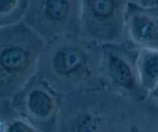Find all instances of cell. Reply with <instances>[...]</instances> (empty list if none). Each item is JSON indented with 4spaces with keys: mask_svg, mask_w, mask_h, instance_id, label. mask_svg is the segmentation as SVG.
<instances>
[{
    "mask_svg": "<svg viewBox=\"0 0 158 132\" xmlns=\"http://www.w3.org/2000/svg\"><path fill=\"white\" fill-rule=\"evenodd\" d=\"M134 30L139 39L158 45V19L137 18L135 21Z\"/></svg>",
    "mask_w": 158,
    "mask_h": 132,
    "instance_id": "obj_1",
    "label": "cell"
},
{
    "mask_svg": "<svg viewBox=\"0 0 158 132\" xmlns=\"http://www.w3.org/2000/svg\"><path fill=\"white\" fill-rule=\"evenodd\" d=\"M143 79L147 85L154 87L158 83V52L147 54L142 65Z\"/></svg>",
    "mask_w": 158,
    "mask_h": 132,
    "instance_id": "obj_2",
    "label": "cell"
},
{
    "mask_svg": "<svg viewBox=\"0 0 158 132\" xmlns=\"http://www.w3.org/2000/svg\"><path fill=\"white\" fill-rule=\"evenodd\" d=\"M110 69L114 78L127 87L133 86V76L130 69L123 61L117 57H112L110 61Z\"/></svg>",
    "mask_w": 158,
    "mask_h": 132,
    "instance_id": "obj_3",
    "label": "cell"
},
{
    "mask_svg": "<svg viewBox=\"0 0 158 132\" xmlns=\"http://www.w3.org/2000/svg\"><path fill=\"white\" fill-rule=\"evenodd\" d=\"M30 107L35 114L45 117L51 110V101L49 97L41 91H35L30 95Z\"/></svg>",
    "mask_w": 158,
    "mask_h": 132,
    "instance_id": "obj_4",
    "label": "cell"
},
{
    "mask_svg": "<svg viewBox=\"0 0 158 132\" xmlns=\"http://www.w3.org/2000/svg\"><path fill=\"white\" fill-rule=\"evenodd\" d=\"M57 62L61 70L68 72L78 66L81 62V58L73 51H66L62 53L60 56V60H57Z\"/></svg>",
    "mask_w": 158,
    "mask_h": 132,
    "instance_id": "obj_5",
    "label": "cell"
},
{
    "mask_svg": "<svg viewBox=\"0 0 158 132\" xmlns=\"http://www.w3.org/2000/svg\"><path fill=\"white\" fill-rule=\"evenodd\" d=\"M68 5L64 1H49L47 6V13L54 19H61L67 13Z\"/></svg>",
    "mask_w": 158,
    "mask_h": 132,
    "instance_id": "obj_6",
    "label": "cell"
},
{
    "mask_svg": "<svg viewBox=\"0 0 158 132\" xmlns=\"http://www.w3.org/2000/svg\"><path fill=\"white\" fill-rule=\"evenodd\" d=\"M112 2L110 1H95L93 2V10L97 15L107 16L112 12Z\"/></svg>",
    "mask_w": 158,
    "mask_h": 132,
    "instance_id": "obj_7",
    "label": "cell"
},
{
    "mask_svg": "<svg viewBox=\"0 0 158 132\" xmlns=\"http://www.w3.org/2000/svg\"><path fill=\"white\" fill-rule=\"evenodd\" d=\"M6 132H33L28 125L22 121H13L10 123Z\"/></svg>",
    "mask_w": 158,
    "mask_h": 132,
    "instance_id": "obj_8",
    "label": "cell"
},
{
    "mask_svg": "<svg viewBox=\"0 0 158 132\" xmlns=\"http://www.w3.org/2000/svg\"><path fill=\"white\" fill-rule=\"evenodd\" d=\"M153 96L158 99V83H157V84H156V86L153 88Z\"/></svg>",
    "mask_w": 158,
    "mask_h": 132,
    "instance_id": "obj_9",
    "label": "cell"
}]
</instances>
